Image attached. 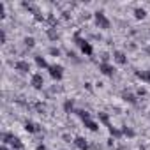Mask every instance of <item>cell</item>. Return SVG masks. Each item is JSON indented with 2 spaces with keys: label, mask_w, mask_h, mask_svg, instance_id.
Masks as SVG:
<instances>
[{
  "label": "cell",
  "mask_w": 150,
  "mask_h": 150,
  "mask_svg": "<svg viewBox=\"0 0 150 150\" xmlns=\"http://www.w3.org/2000/svg\"><path fill=\"white\" fill-rule=\"evenodd\" d=\"M2 141H4V143H9L14 150H21V148H23L21 139H20V138H16V136H14V134H11V132H4V134H2Z\"/></svg>",
  "instance_id": "6da1fadb"
},
{
  "label": "cell",
  "mask_w": 150,
  "mask_h": 150,
  "mask_svg": "<svg viewBox=\"0 0 150 150\" xmlns=\"http://www.w3.org/2000/svg\"><path fill=\"white\" fill-rule=\"evenodd\" d=\"M74 42H76V44L81 48V51H83L87 57H90V55L94 53V48H92V44H90L88 41L81 39V37H80V34H76V35H74Z\"/></svg>",
  "instance_id": "7a4b0ae2"
},
{
  "label": "cell",
  "mask_w": 150,
  "mask_h": 150,
  "mask_svg": "<svg viewBox=\"0 0 150 150\" xmlns=\"http://www.w3.org/2000/svg\"><path fill=\"white\" fill-rule=\"evenodd\" d=\"M94 18H96V25H97L99 28H103V30L110 28V20L106 18V14H104L103 11H97V13L94 14Z\"/></svg>",
  "instance_id": "3957f363"
},
{
  "label": "cell",
  "mask_w": 150,
  "mask_h": 150,
  "mask_svg": "<svg viewBox=\"0 0 150 150\" xmlns=\"http://www.w3.org/2000/svg\"><path fill=\"white\" fill-rule=\"evenodd\" d=\"M48 71H50V76H51L53 80H62V76H64V67H62L60 64H53V65H50Z\"/></svg>",
  "instance_id": "277c9868"
},
{
  "label": "cell",
  "mask_w": 150,
  "mask_h": 150,
  "mask_svg": "<svg viewBox=\"0 0 150 150\" xmlns=\"http://www.w3.org/2000/svg\"><path fill=\"white\" fill-rule=\"evenodd\" d=\"M99 71L104 74V76H113L115 74V67L111 64H108V62H101L99 64Z\"/></svg>",
  "instance_id": "5b68a950"
},
{
  "label": "cell",
  "mask_w": 150,
  "mask_h": 150,
  "mask_svg": "<svg viewBox=\"0 0 150 150\" xmlns=\"http://www.w3.org/2000/svg\"><path fill=\"white\" fill-rule=\"evenodd\" d=\"M42 85H44V80H42V74H34L32 76V87L35 88V90H41L42 88Z\"/></svg>",
  "instance_id": "8992f818"
},
{
  "label": "cell",
  "mask_w": 150,
  "mask_h": 150,
  "mask_svg": "<svg viewBox=\"0 0 150 150\" xmlns=\"http://www.w3.org/2000/svg\"><path fill=\"white\" fill-rule=\"evenodd\" d=\"M14 67H16V71H20V72H28V71H30V64H28L27 60H18V62L14 64Z\"/></svg>",
  "instance_id": "52a82bcc"
},
{
  "label": "cell",
  "mask_w": 150,
  "mask_h": 150,
  "mask_svg": "<svg viewBox=\"0 0 150 150\" xmlns=\"http://www.w3.org/2000/svg\"><path fill=\"white\" fill-rule=\"evenodd\" d=\"M74 145H76L80 150H88V143H87V139L81 138V136H76V138H74Z\"/></svg>",
  "instance_id": "ba28073f"
},
{
  "label": "cell",
  "mask_w": 150,
  "mask_h": 150,
  "mask_svg": "<svg viewBox=\"0 0 150 150\" xmlns=\"http://www.w3.org/2000/svg\"><path fill=\"white\" fill-rule=\"evenodd\" d=\"M113 58H115V62L120 64V65H124V64L127 62V57H125L124 51H115V53H113Z\"/></svg>",
  "instance_id": "9c48e42d"
},
{
  "label": "cell",
  "mask_w": 150,
  "mask_h": 150,
  "mask_svg": "<svg viewBox=\"0 0 150 150\" xmlns=\"http://www.w3.org/2000/svg\"><path fill=\"white\" fill-rule=\"evenodd\" d=\"M136 76L146 83H150V71H136Z\"/></svg>",
  "instance_id": "30bf717a"
},
{
  "label": "cell",
  "mask_w": 150,
  "mask_h": 150,
  "mask_svg": "<svg viewBox=\"0 0 150 150\" xmlns=\"http://www.w3.org/2000/svg\"><path fill=\"white\" fill-rule=\"evenodd\" d=\"M122 99H124V101H127L129 104H136V103H138V101H136V97H134L131 92H122Z\"/></svg>",
  "instance_id": "8fae6325"
},
{
  "label": "cell",
  "mask_w": 150,
  "mask_h": 150,
  "mask_svg": "<svg viewBox=\"0 0 150 150\" xmlns=\"http://www.w3.org/2000/svg\"><path fill=\"white\" fill-rule=\"evenodd\" d=\"M35 64H37V67H39V69H48V67H50L44 57H35Z\"/></svg>",
  "instance_id": "7c38bea8"
},
{
  "label": "cell",
  "mask_w": 150,
  "mask_h": 150,
  "mask_svg": "<svg viewBox=\"0 0 150 150\" xmlns=\"http://www.w3.org/2000/svg\"><path fill=\"white\" fill-rule=\"evenodd\" d=\"M83 124H85V127H88V129H90V131H94V132L99 129V124H97V122H94L92 118H90V120H85Z\"/></svg>",
  "instance_id": "4fadbf2b"
},
{
  "label": "cell",
  "mask_w": 150,
  "mask_h": 150,
  "mask_svg": "<svg viewBox=\"0 0 150 150\" xmlns=\"http://www.w3.org/2000/svg\"><path fill=\"white\" fill-rule=\"evenodd\" d=\"M25 131H27V132H32V134H34V132H37V131H39V127H37V125H35L34 122H25Z\"/></svg>",
  "instance_id": "5bb4252c"
},
{
  "label": "cell",
  "mask_w": 150,
  "mask_h": 150,
  "mask_svg": "<svg viewBox=\"0 0 150 150\" xmlns=\"http://www.w3.org/2000/svg\"><path fill=\"white\" fill-rule=\"evenodd\" d=\"M145 16H146V11H145V9H141V7L134 9V18H138V20H143Z\"/></svg>",
  "instance_id": "9a60e30c"
},
{
  "label": "cell",
  "mask_w": 150,
  "mask_h": 150,
  "mask_svg": "<svg viewBox=\"0 0 150 150\" xmlns=\"http://www.w3.org/2000/svg\"><path fill=\"white\" fill-rule=\"evenodd\" d=\"M76 113H78V117H80V118H81L83 122H85V120H90V113H88V111H83V110H78Z\"/></svg>",
  "instance_id": "2e32d148"
},
{
  "label": "cell",
  "mask_w": 150,
  "mask_h": 150,
  "mask_svg": "<svg viewBox=\"0 0 150 150\" xmlns=\"http://www.w3.org/2000/svg\"><path fill=\"white\" fill-rule=\"evenodd\" d=\"M23 42H25V46H27V48H34L35 39H34V37H25V41H23Z\"/></svg>",
  "instance_id": "e0dca14e"
},
{
  "label": "cell",
  "mask_w": 150,
  "mask_h": 150,
  "mask_svg": "<svg viewBox=\"0 0 150 150\" xmlns=\"http://www.w3.org/2000/svg\"><path fill=\"white\" fill-rule=\"evenodd\" d=\"M99 118H101V120L106 124V127H110V117H108L106 113H99Z\"/></svg>",
  "instance_id": "ac0fdd59"
},
{
  "label": "cell",
  "mask_w": 150,
  "mask_h": 150,
  "mask_svg": "<svg viewBox=\"0 0 150 150\" xmlns=\"http://www.w3.org/2000/svg\"><path fill=\"white\" fill-rule=\"evenodd\" d=\"M64 110H65V111H71V110H72V101H65Z\"/></svg>",
  "instance_id": "d6986e66"
},
{
  "label": "cell",
  "mask_w": 150,
  "mask_h": 150,
  "mask_svg": "<svg viewBox=\"0 0 150 150\" xmlns=\"http://www.w3.org/2000/svg\"><path fill=\"white\" fill-rule=\"evenodd\" d=\"M6 39H7V34H6V30H0V41H2V42H6Z\"/></svg>",
  "instance_id": "ffe728a7"
},
{
  "label": "cell",
  "mask_w": 150,
  "mask_h": 150,
  "mask_svg": "<svg viewBox=\"0 0 150 150\" xmlns=\"http://www.w3.org/2000/svg\"><path fill=\"white\" fill-rule=\"evenodd\" d=\"M122 132H124V134H127V136H134V131H131V129H127V127H124V129H122Z\"/></svg>",
  "instance_id": "44dd1931"
},
{
  "label": "cell",
  "mask_w": 150,
  "mask_h": 150,
  "mask_svg": "<svg viewBox=\"0 0 150 150\" xmlns=\"http://www.w3.org/2000/svg\"><path fill=\"white\" fill-rule=\"evenodd\" d=\"M48 35H50V39H57V37H58L55 30H48Z\"/></svg>",
  "instance_id": "7402d4cb"
},
{
  "label": "cell",
  "mask_w": 150,
  "mask_h": 150,
  "mask_svg": "<svg viewBox=\"0 0 150 150\" xmlns=\"http://www.w3.org/2000/svg\"><path fill=\"white\" fill-rule=\"evenodd\" d=\"M6 16V9H4V4L0 2V18H4Z\"/></svg>",
  "instance_id": "603a6c76"
},
{
  "label": "cell",
  "mask_w": 150,
  "mask_h": 150,
  "mask_svg": "<svg viewBox=\"0 0 150 150\" xmlns=\"http://www.w3.org/2000/svg\"><path fill=\"white\" fill-rule=\"evenodd\" d=\"M50 53H51V55H58L60 51H58V48H50Z\"/></svg>",
  "instance_id": "cb8c5ba5"
},
{
  "label": "cell",
  "mask_w": 150,
  "mask_h": 150,
  "mask_svg": "<svg viewBox=\"0 0 150 150\" xmlns=\"http://www.w3.org/2000/svg\"><path fill=\"white\" fill-rule=\"evenodd\" d=\"M35 150H46V146H44V145H39V146H37Z\"/></svg>",
  "instance_id": "d4e9b609"
},
{
  "label": "cell",
  "mask_w": 150,
  "mask_h": 150,
  "mask_svg": "<svg viewBox=\"0 0 150 150\" xmlns=\"http://www.w3.org/2000/svg\"><path fill=\"white\" fill-rule=\"evenodd\" d=\"M0 150H9V148H7L6 145H2V146H0Z\"/></svg>",
  "instance_id": "484cf974"
},
{
  "label": "cell",
  "mask_w": 150,
  "mask_h": 150,
  "mask_svg": "<svg viewBox=\"0 0 150 150\" xmlns=\"http://www.w3.org/2000/svg\"><path fill=\"white\" fill-rule=\"evenodd\" d=\"M146 51H148V53H150V48H146Z\"/></svg>",
  "instance_id": "4316f807"
}]
</instances>
